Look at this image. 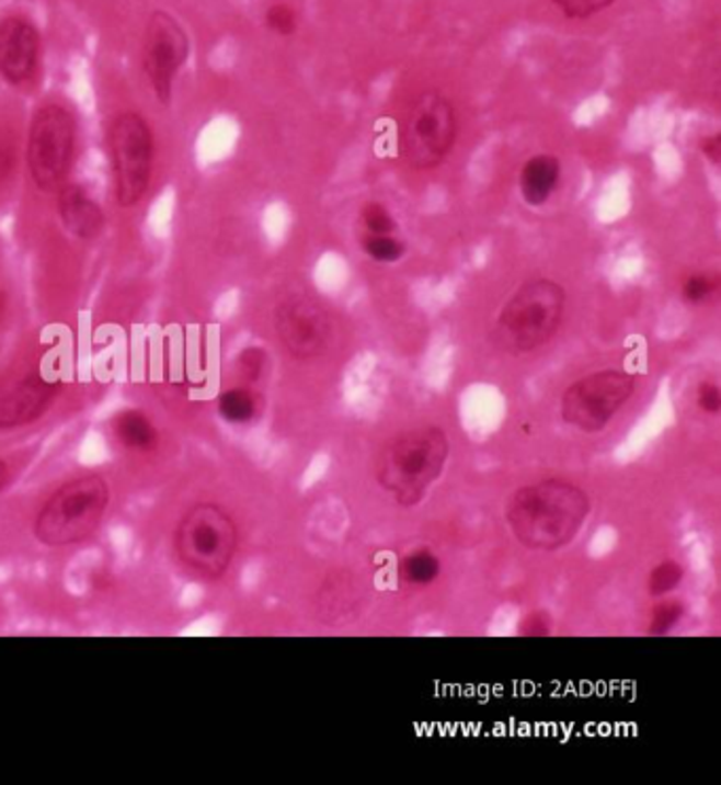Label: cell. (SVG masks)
Masks as SVG:
<instances>
[{"mask_svg": "<svg viewBox=\"0 0 721 785\" xmlns=\"http://www.w3.org/2000/svg\"><path fill=\"white\" fill-rule=\"evenodd\" d=\"M561 181V161L554 155L541 152L534 155L523 163V170L518 174V189L520 197L527 206L540 208L548 204L552 193L557 191Z\"/></svg>", "mask_w": 721, "mask_h": 785, "instance_id": "obj_15", "label": "cell"}, {"mask_svg": "<svg viewBox=\"0 0 721 785\" xmlns=\"http://www.w3.org/2000/svg\"><path fill=\"white\" fill-rule=\"evenodd\" d=\"M637 390V377L620 368H603L575 379L561 396L563 422L580 432H602Z\"/></svg>", "mask_w": 721, "mask_h": 785, "instance_id": "obj_6", "label": "cell"}, {"mask_svg": "<svg viewBox=\"0 0 721 785\" xmlns=\"http://www.w3.org/2000/svg\"><path fill=\"white\" fill-rule=\"evenodd\" d=\"M188 36L168 11H154L145 31L142 68L159 102L170 104L176 77L188 60Z\"/></svg>", "mask_w": 721, "mask_h": 785, "instance_id": "obj_10", "label": "cell"}, {"mask_svg": "<svg viewBox=\"0 0 721 785\" xmlns=\"http://www.w3.org/2000/svg\"><path fill=\"white\" fill-rule=\"evenodd\" d=\"M700 152L713 163V166H720L721 161V136L720 134H711V136H705L700 143Z\"/></svg>", "mask_w": 721, "mask_h": 785, "instance_id": "obj_29", "label": "cell"}, {"mask_svg": "<svg viewBox=\"0 0 721 785\" xmlns=\"http://www.w3.org/2000/svg\"><path fill=\"white\" fill-rule=\"evenodd\" d=\"M58 212L64 229L79 240L98 238L106 225L100 204L77 182H64L58 186Z\"/></svg>", "mask_w": 721, "mask_h": 785, "instance_id": "obj_14", "label": "cell"}, {"mask_svg": "<svg viewBox=\"0 0 721 785\" xmlns=\"http://www.w3.org/2000/svg\"><path fill=\"white\" fill-rule=\"evenodd\" d=\"M696 405L700 411L709 416H718L721 411V390L716 382H700L696 390Z\"/></svg>", "mask_w": 721, "mask_h": 785, "instance_id": "obj_27", "label": "cell"}, {"mask_svg": "<svg viewBox=\"0 0 721 785\" xmlns=\"http://www.w3.org/2000/svg\"><path fill=\"white\" fill-rule=\"evenodd\" d=\"M115 197L121 208L142 202L149 191L154 159L151 125L134 111L121 113L108 132Z\"/></svg>", "mask_w": 721, "mask_h": 785, "instance_id": "obj_7", "label": "cell"}, {"mask_svg": "<svg viewBox=\"0 0 721 785\" xmlns=\"http://www.w3.org/2000/svg\"><path fill=\"white\" fill-rule=\"evenodd\" d=\"M506 523L516 543L529 550H559L573 543L588 514V493L565 479H541L512 491Z\"/></svg>", "mask_w": 721, "mask_h": 785, "instance_id": "obj_1", "label": "cell"}, {"mask_svg": "<svg viewBox=\"0 0 721 785\" xmlns=\"http://www.w3.org/2000/svg\"><path fill=\"white\" fill-rule=\"evenodd\" d=\"M457 113L440 91H425L402 129L404 157L415 170L443 166L457 143Z\"/></svg>", "mask_w": 721, "mask_h": 785, "instance_id": "obj_9", "label": "cell"}, {"mask_svg": "<svg viewBox=\"0 0 721 785\" xmlns=\"http://www.w3.org/2000/svg\"><path fill=\"white\" fill-rule=\"evenodd\" d=\"M218 413L225 422L236 425L254 422L261 413V396L248 386L229 388L218 396Z\"/></svg>", "mask_w": 721, "mask_h": 785, "instance_id": "obj_17", "label": "cell"}, {"mask_svg": "<svg viewBox=\"0 0 721 785\" xmlns=\"http://www.w3.org/2000/svg\"><path fill=\"white\" fill-rule=\"evenodd\" d=\"M9 481H11V468H9V464L0 457V496L4 493Z\"/></svg>", "mask_w": 721, "mask_h": 785, "instance_id": "obj_31", "label": "cell"}, {"mask_svg": "<svg viewBox=\"0 0 721 785\" xmlns=\"http://www.w3.org/2000/svg\"><path fill=\"white\" fill-rule=\"evenodd\" d=\"M565 305L568 293L559 282L550 277H534L523 282L512 293L495 320V345L512 356L540 350L561 329Z\"/></svg>", "mask_w": 721, "mask_h": 785, "instance_id": "obj_4", "label": "cell"}, {"mask_svg": "<svg viewBox=\"0 0 721 785\" xmlns=\"http://www.w3.org/2000/svg\"><path fill=\"white\" fill-rule=\"evenodd\" d=\"M684 576H686V570L682 564H677L673 559L661 561L648 576V591L652 598H664L682 584Z\"/></svg>", "mask_w": 721, "mask_h": 785, "instance_id": "obj_20", "label": "cell"}, {"mask_svg": "<svg viewBox=\"0 0 721 785\" xmlns=\"http://www.w3.org/2000/svg\"><path fill=\"white\" fill-rule=\"evenodd\" d=\"M41 56V36L31 20L9 15L0 20V77L11 86L31 81Z\"/></svg>", "mask_w": 721, "mask_h": 785, "instance_id": "obj_13", "label": "cell"}, {"mask_svg": "<svg viewBox=\"0 0 721 785\" xmlns=\"http://www.w3.org/2000/svg\"><path fill=\"white\" fill-rule=\"evenodd\" d=\"M7 307H9V297H7L4 291H0V322H2L4 316H7Z\"/></svg>", "mask_w": 721, "mask_h": 785, "instance_id": "obj_32", "label": "cell"}, {"mask_svg": "<svg viewBox=\"0 0 721 785\" xmlns=\"http://www.w3.org/2000/svg\"><path fill=\"white\" fill-rule=\"evenodd\" d=\"M267 366V352L263 348H245L238 356V373L245 384H256Z\"/></svg>", "mask_w": 721, "mask_h": 785, "instance_id": "obj_26", "label": "cell"}, {"mask_svg": "<svg viewBox=\"0 0 721 785\" xmlns=\"http://www.w3.org/2000/svg\"><path fill=\"white\" fill-rule=\"evenodd\" d=\"M360 225L368 236H393L398 231L396 218L379 202H368L362 206Z\"/></svg>", "mask_w": 721, "mask_h": 785, "instance_id": "obj_22", "label": "cell"}, {"mask_svg": "<svg viewBox=\"0 0 721 785\" xmlns=\"http://www.w3.org/2000/svg\"><path fill=\"white\" fill-rule=\"evenodd\" d=\"M111 430L121 447L129 452L149 454L159 447V430L151 418L140 409L119 411L111 422Z\"/></svg>", "mask_w": 721, "mask_h": 785, "instance_id": "obj_16", "label": "cell"}, {"mask_svg": "<svg viewBox=\"0 0 721 785\" xmlns=\"http://www.w3.org/2000/svg\"><path fill=\"white\" fill-rule=\"evenodd\" d=\"M720 275L691 273L682 282V299L690 305L713 302L720 293Z\"/></svg>", "mask_w": 721, "mask_h": 785, "instance_id": "obj_19", "label": "cell"}, {"mask_svg": "<svg viewBox=\"0 0 721 785\" xmlns=\"http://www.w3.org/2000/svg\"><path fill=\"white\" fill-rule=\"evenodd\" d=\"M686 614V605L679 600H668L664 595L659 604L652 607L650 612V634L666 635L677 627V623L684 618Z\"/></svg>", "mask_w": 721, "mask_h": 785, "instance_id": "obj_23", "label": "cell"}, {"mask_svg": "<svg viewBox=\"0 0 721 785\" xmlns=\"http://www.w3.org/2000/svg\"><path fill=\"white\" fill-rule=\"evenodd\" d=\"M520 635H529V637H541V635H550L552 632V618L546 612H531L523 618L520 623Z\"/></svg>", "mask_w": 721, "mask_h": 785, "instance_id": "obj_28", "label": "cell"}, {"mask_svg": "<svg viewBox=\"0 0 721 785\" xmlns=\"http://www.w3.org/2000/svg\"><path fill=\"white\" fill-rule=\"evenodd\" d=\"M113 504V489L102 475H79L56 487L34 514L32 534L47 548L90 541Z\"/></svg>", "mask_w": 721, "mask_h": 785, "instance_id": "obj_3", "label": "cell"}, {"mask_svg": "<svg viewBox=\"0 0 721 785\" xmlns=\"http://www.w3.org/2000/svg\"><path fill=\"white\" fill-rule=\"evenodd\" d=\"M77 149V123L61 104L41 106L31 122L26 163L32 182L41 191H54L64 184Z\"/></svg>", "mask_w": 721, "mask_h": 785, "instance_id": "obj_8", "label": "cell"}, {"mask_svg": "<svg viewBox=\"0 0 721 785\" xmlns=\"http://www.w3.org/2000/svg\"><path fill=\"white\" fill-rule=\"evenodd\" d=\"M449 454L451 443L443 428L404 430L375 457V479L400 507L413 509L443 477Z\"/></svg>", "mask_w": 721, "mask_h": 785, "instance_id": "obj_2", "label": "cell"}, {"mask_svg": "<svg viewBox=\"0 0 721 785\" xmlns=\"http://www.w3.org/2000/svg\"><path fill=\"white\" fill-rule=\"evenodd\" d=\"M568 20H591L614 4V0H552Z\"/></svg>", "mask_w": 721, "mask_h": 785, "instance_id": "obj_25", "label": "cell"}, {"mask_svg": "<svg viewBox=\"0 0 721 785\" xmlns=\"http://www.w3.org/2000/svg\"><path fill=\"white\" fill-rule=\"evenodd\" d=\"M240 548L236 516L218 502H195L174 530V555L186 574L220 580L231 570Z\"/></svg>", "mask_w": 721, "mask_h": 785, "instance_id": "obj_5", "label": "cell"}, {"mask_svg": "<svg viewBox=\"0 0 721 785\" xmlns=\"http://www.w3.org/2000/svg\"><path fill=\"white\" fill-rule=\"evenodd\" d=\"M13 163H15L13 149L7 143H0V182L7 181V177L13 170Z\"/></svg>", "mask_w": 721, "mask_h": 785, "instance_id": "obj_30", "label": "cell"}, {"mask_svg": "<svg viewBox=\"0 0 721 785\" xmlns=\"http://www.w3.org/2000/svg\"><path fill=\"white\" fill-rule=\"evenodd\" d=\"M438 576H440V559L427 548H417L409 553L400 564V578L413 587H427Z\"/></svg>", "mask_w": 721, "mask_h": 785, "instance_id": "obj_18", "label": "cell"}, {"mask_svg": "<svg viewBox=\"0 0 721 785\" xmlns=\"http://www.w3.org/2000/svg\"><path fill=\"white\" fill-rule=\"evenodd\" d=\"M362 250L377 263H398L407 254V243L396 236H364Z\"/></svg>", "mask_w": 721, "mask_h": 785, "instance_id": "obj_21", "label": "cell"}, {"mask_svg": "<svg viewBox=\"0 0 721 785\" xmlns=\"http://www.w3.org/2000/svg\"><path fill=\"white\" fill-rule=\"evenodd\" d=\"M61 384L43 373H28L0 390V430L38 422L56 402Z\"/></svg>", "mask_w": 721, "mask_h": 785, "instance_id": "obj_12", "label": "cell"}, {"mask_svg": "<svg viewBox=\"0 0 721 785\" xmlns=\"http://www.w3.org/2000/svg\"><path fill=\"white\" fill-rule=\"evenodd\" d=\"M265 26L279 36H290L299 31V13L288 2H273L265 11Z\"/></svg>", "mask_w": 721, "mask_h": 785, "instance_id": "obj_24", "label": "cell"}, {"mask_svg": "<svg viewBox=\"0 0 721 785\" xmlns=\"http://www.w3.org/2000/svg\"><path fill=\"white\" fill-rule=\"evenodd\" d=\"M273 327L279 343L297 361L320 356L331 341L332 325L327 309L307 297H286L273 311Z\"/></svg>", "mask_w": 721, "mask_h": 785, "instance_id": "obj_11", "label": "cell"}]
</instances>
